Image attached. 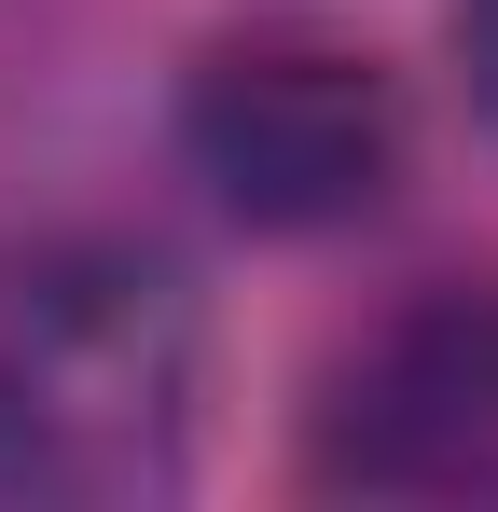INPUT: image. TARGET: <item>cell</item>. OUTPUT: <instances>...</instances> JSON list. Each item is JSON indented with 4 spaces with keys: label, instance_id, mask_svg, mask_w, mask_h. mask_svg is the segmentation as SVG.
Wrapping results in <instances>:
<instances>
[{
    "label": "cell",
    "instance_id": "6da1fadb",
    "mask_svg": "<svg viewBox=\"0 0 498 512\" xmlns=\"http://www.w3.org/2000/svg\"><path fill=\"white\" fill-rule=\"evenodd\" d=\"M208 319L153 250H42L0 277V512L180 499Z\"/></svg>",
    "mask_w": 498,
    "mask_h": 512
},
{
    "label": "cell",
    "instance_id": "7a4b0ae2",
    "mask_svg": "<svg viewBox=\"0 0 498 512\" xmlns=\"http://www.w3.org/2000/svg\"><path fill=\"white\" fill-rule=\"evenodd\" d=\"M180 153L208 167V194L236 222L332 236V222L388 208V180L415 153V111H402V70L332 42V28H236L180 84Z\"/></svg>",
    "mask_w": 498,
    "mask_h": 512
},
{
    "label": "cell",
    "instance_id": "3957f363",
    "mask_svg": "<svg viewBox=\"0 0 498 512\" xmlns=\"http://www.w3.org/2000/svg\"><path fill=\"white\" fill-rule=\"evenodd\" d=\"M319 471L374 499H498V291L415 305L332 374Z\"/></svg>",
    "mask_w": 498,
    "mask_h": 512
},
{
    "label": "cell",
    "instance_id": "277c9868",
    "mask_svg": "<svg viewBox=\"0 0 498 512\" xmlns=\"http://www.w3.org/2000/svg\"><path fill=\"white\" fill-rule=\"evenodd\" d=\"M457 56H471V97L498 111V0H457Z\"/></svg>",
    "mask_w": 498,
    "mask_h": 512
}]
</instances>
